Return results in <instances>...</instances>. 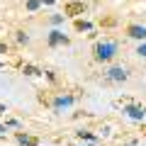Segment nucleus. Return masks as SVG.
Returning <instances> with one entry per match:
<instances>
[{"label":"nucleus","instance_id":"nucleus-1","mask_svg":"<svg viewBox=\"0 0 146 146\" xmlns=\"http://www.w3.org/2000/svg\"><path fill=\"white\" fill-rule=\"evenodd\" d=\"M93 54H95L98 61H110V58L117 54V44L115 42H98L95 49H93Z\"/></svg>","mask_w":146,"mask_h":146},{"label":"nucleus","instance_id":"nucleus-2","mask_svg":"<svg viewBox=\"0 0 146 146\" xmlns=\"http://www.w3.org/2000/svg\"><path fill=\"white\" fill-rule=\"evenodd\" d=\"M63 12L66 15H83L85 12V3H80V0H71V3H66V7H63Z\"/></svg>","mask_w":146,"mask_h":146},{"label":"nucleus","instance_id":"nucleus-3","mask_svg":"<svg viewBox=\"0 0 146 146\" xmlns=\"http://www.w3.org/2000/svg\"><path fill=\"white\" fill-rule=\"evenodd\" d=\"M127 36H131V39H141V42H144V39H146V27L129 25V27H127Z\"/></svg>","mask_w":146,"mask_h":146},{"label":"nucleus","instance_id":"nucleus-4","mask_svg":"<svg viewBox=\"0 0 146 146\" xmlns=\"http://www.w3.org/2000/svg\"><path fill=\"white\" fill-rule=\"evenodd\" d=\"M124 112L131 117V119H139V122L144 119V115H146V110L141 107V105H127V107H124Z\"/></svg>","mask_w":146,"mask_h":146},{"label":"nucleus","instance_id":"nucleus-5","mask_svg":"<svg viewBox=\"0 0 146 146\" xmlns=\"http://www.w3.org/2000/svg\"><path fill=\"white\" fill-rule=\"evenodd\" d=\"M61 44H68V36L63 34V32L54 29L51 34H49V46H61Z\"/></svg>","mask_w":146,"mask_h":146},{"label":"nucleus","instance_id":"nucleus-6","mask_svg":"<svg viewBox=\"0 0 146 146\" xmlns=\"http://www.w3.org/2000/svg\"><path fill=\"white\" fill-rule=\"evenodd\" d=\"M107 80H112V83H122V80H127V71H124V68H110V71H107Z\"/></svg>","mask_w":146,"mask_h":146},{"label":"nucleus","instance_id":"nucleus-7","mask_svg":"<svg viewBox=\"0 0 146 146\" xmlns=\"http://www.w3.org/2000/svg\"><path fill=\"white\" fill-rule=\"evenodd\" d=\"M51 105H54L56 110H61V107H68V105H73V98H71V95H58V98L54 100Z\"/></svg>","mask_w":146,"mask_h":146},{"label":"nucleus","instance_id":"nucleus-8","mask_svg":"<svg viewBox=\"0 0 146 146\" xmlns=\"http://www.w3.org/2000/svg\"><path fill=\"white\" fill-rule=\"evenodd\" d=\"M17 141H20L22 146H36V144H39V139H36V136H29V134H22V131H20V134H17Z\"/></svg>","mask_w":146,"mask_h":146},{"label":"nucleus","instance_id":"nucleus-9","mask_svg":"<svg viewBox=\"0 0 146 146\" xmlns=\"http://www.w3.org/2000/svg\"><path fill=\"white\" fill-rule=\"evenodd\" d=\"M73 27H76L78 32H88L93 25H90V22H85V20H76V25H73Z\"/></svg>","mask_w":146,"mask_h":146},{"label":"nucleus","instance_id":"nucleus-10","mask_svg":"<svg viewBox=\"0 0 146 146\" xmlns=\"http://www.w3.org/2000/svg\"><path fill=\"white\" fill-rule=\"evenodd\" d=\"M39 5H42V0H27V10H36V7H39Z\"/></svg>","mask_w":146,"mask_h":146},{"label":"nucleus","instance_id":"nucleus-11","mask_svg":"<svg viewBox=\"0 0 146 146\" xmlns=\"http://www.w3.org/2000/svg\"><path fill=\"white\" fill-rule=\"evenodd\" d=\"M25 73H27V76H39L42 71H39V68H34V66H25Z\"/></svg>","mask_w":146,"mask_h":146},{"label":"nucleus","instance_id":"nucleus-12","mask_svg":"<svg viewBox=\"0 0 146 146\" xmlns=\"http://www.w3.org/2000/svg\"><path fill=\"white\" fill-rule=\"evenodd\" d=\"M78 136H80V139H88V141H95V136L88 134V131H78Z\"/></svg>","mask_w":146,"mask_h":146},{"label":"nucleus","instance_id":"nucleus-13","mask_svg":"<svg viewBox=\"0 0 146 146\" xmlns=\"http://www.w3.org/2000/svg\"><path fill=\"white\" fill-rule=\"evenodd\" d=\"M63 17H66V15H54V17H51V22H54V25H61Z\"/></svg>","mask_w":146,"mask_h":146},{"label":"nucleus","instance_id":"nucleus-14","mask_svg":"<svg viewBox=\"0 0 146 146\" xmlns=\"http://www.w3.org/2000/svg\"><path fill=\"white\" fill-rule=\"evenodd\" d=\"M136 54H141V56H146V44H141V46H139V51H136Z\"/></svg>","mask_w":146,"mask_h":146},{"label":"nucleus","instance_id":"nucleus-15","mask_svg":"<svg viewBox=\"0 0 146 146\" xmlns=\"http://www.w3.org/2000/svg\"><path fill=\"white\" fill-rule=\"evenodd\" d=\"M0 54H7V46H5V42H0Z\"/></svg>","mask_w":146,"mask_h":146},{"label":"nucleus","instance_id":"nucleus-16","mask_svg":"<svg viewBox=\"0 0 146 146\" xmlns=\"http://www.w3.org/2000/svg\"><path fill=\"white\" fill-rule=\"evenodd\" d=\"M42 3L44 5H54V0H42Z\"/></svg>","mask_w":146,"mask_h":146},{"label":"nucleus","instance_id":"nucleus-17","mask_svg":"<svg viewBox=\"0 0 146 146\" xmlns=\"http://www.w3.org/2000/svg\"><path fill=\"white\" fill-rule=\"evenodd\" d=\"M3 131H5V127H3V124H0V134H3Z\"/></svg>","mask_w":146,"mask_h":146}]
</instances>
